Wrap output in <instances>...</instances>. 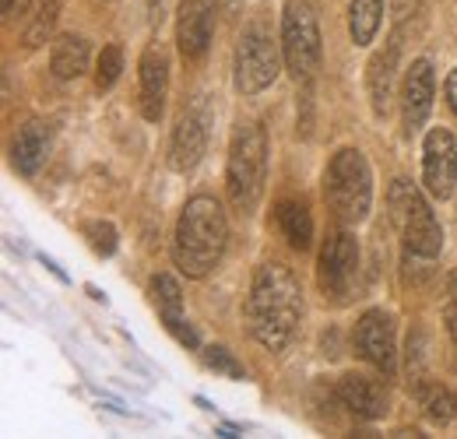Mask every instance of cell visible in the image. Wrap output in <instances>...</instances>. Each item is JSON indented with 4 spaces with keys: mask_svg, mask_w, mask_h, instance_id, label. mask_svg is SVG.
<instances>
[{
    "mask_svg": "<svg viewBox=\"0 0 457 439\" xmlns=\"http://www.w3.org/2000/svg\"><path fill=\"white\" fill-rule=\"evenodd\" d=\"M303 320V292L286 264H261L246 295V324L261 348L282 352Z\"/></svg>",
    "mask_w": 457,
    "mask_h": 439,
    "instance_id": "cell-1",
    "label": "cell"
},
{
    "mask_svg": "<svg viewBox=\"0 0 457 439\" xmlns=\"http://www.w3.org/2000/svg\"><path fill=\"white\" fill-rule=\"evenodd\" d=\"M228 219L222 204L208 194H197L183 204L172 232V261L187 277L212 275L226 253Z\"/></svg>",
    "mask_w": 457,
    "mask_h": 439,
    "instance_id": "cell-2",
    "label": "cell"
},
{
    "mask_svg": "<svg viewBox=\"0 0 457 439\" xmlns=\"http://www.w3.org/2000/svg\"><path fill=\"white\" fill-rule=\"evenodd\" d=\"M268 183V134L261 123L243 120L232 130L226 162V190L228 201L239 215H253Z\"/></svg>",
    "mask_w": 457,
    "mask_h": 439,
    "instance_id": "cell-3",
    "label": "cell"
},
{
    "mask_svg": "<svg viewBox=\"0 0 457 439\" xmlns=\"http://www.w3.org/2000/svg\"><path fill=\"white\" fill-rule=\"evenodd\" d=\"M387 211L391 221L398 228L401 246H404V257H415V261H433L440 257L444 250V228L433 215L429 201L422 197V190L408 179H395L391 190H387Z\"/></svg>",
    "mask_w": 457,
    "mask_h": 439,
    "instance_id": "cell-4",
    "label": "cell"
},
{
    "mask_svg": "<svg viewBox=\"0 0 457 439\" xmlns=\"http://www.w3.org/2000/svg\"><path fill=\"white\" fill-rule=\"evenodd\" d=\"M324 197L345 225H359L373 204V172L359 148H342L324 172Z\"/></svg>",
    "mask_w": 457,
    "mask_h": 439,
    "instance_id": "cell-5",
    "label": "cell"
},
{
    "mask_svg": "<svg viewBox=\"0 0 457 439\" xmlns=\"http://www.w3.org/2000/svg\"><path fill=\"white\" fill-rule=\"evenodd\" d=\"M320 21L310 0H288L282 11V56L295 81H310L320 67Z\"/></svg>",
    "mask_w": 457,
    "mask_h": 439,
    "instance_id": "cell-6",
    "label": "cell"
},
{
    "mask_svg": "<svg viewBox=\"0 0 457 439\" xmlns=\"http://www.w3.org/2000/svg\"><path fill=\"white\" fill-rule=\"evenodd\" d=\"M282 43L271 39L264 21H253L243 29L239 46H236V92L243 95H257L264 88L275 85L278 70H282Z\"/></svg>",
    "mask_w": 457,
    "mask_h": 439,
    "instance_id": "cell-7",
    "label": "cell"
},
{
    "mask_svg": "<svg viewBox=\"0 0 457 439\" xmlns=\"http://www.w3.org/2000/svg\"><path fill=\"white\" fill-rule=\"evenodd\" d=\"M359 277V243L352 232H331L328 243L320 246V261H317V285L324 295L331 299H348Z\"/></svg>",
    "mask_w": 457,
    "mask_h": 439,
    "instance_id": "cell-8",
    "label": "cell"
},
{
    "mask_svg": "<svg viewBox=\"0 0 457 439\" xmlns=\"http://www.w3.org/2000/svg\"><path fill=\"white\" fill-rule=\"evenodd\" d=\"M352 344L359 359H366L380 377H395L398 369V341H395V317L387 310H366L355 324Z\"/></svg>",
    "mask_w": 457,
    "mask_h": 439,
    "instance_id": "cell-9",
    "label": "cell"
},
{
    "mask_svg": "<svg viewBox=\"0 0 457 439\" xmlns=\"http://www.w3.org/2000/svg\"><path fill=\"white\" fill-rule=\"evenodd\" d=\"M422 186L433 201H447L457 186V141L444 127H433L422 141Z\"/></svg>",
    "mask_w": 457,
    "mask_h": 439,
    "instance_id": "cell-10",
    "label": "cell"
},
{
    "mask_svg": "<svg viewBox=\"0 0 457 439\" xmlns=\"http://www.w3.org/2000/svg\"><path fill=\"white\" fill-rule=\"evenodd\" d=\"M433 88H436L433 63L426 56L411 60V67L404 70V81H401V123H404L408 137L426 127L429 110H433Z\"/></svg>",
    "mask_w": 457,
    "mask_h": 439,
    "instance_id": "cell-11",
    "label": "cell"
},
{
    "mask_svg": "<svg viewBox=\"0 0 457 439\" xmlns=\"http://www.w3.org/2000/svg\"><path fill=\"white\" fill-rule=\"evenodd\" d=\"M338 401L345 408L362 418V422H377L387 415L391 408V390L380 377H370V373H345L338 380Z\"/></svg>",
    "mask_w": 457,
    "mask_h": 439,
    "instance_id": "cell-12",
    "label": "cell"
},
{
    "mask_svg": "<svg viewBox=\"0 0 457 439\" xmlns=\"http://www.w3.org/2000/svg\"><path fill=\"white\" fill-rule=\"evenodd\" d=\"M215 29V0H183L176 14V46L183 60H201L208 54Z\"/></svg>",
    "mask_w": 457,
    "mask_h": 439,
    "instance_id": "cell-13",
    "label": "cell"
},
{
    "mask_svg": "<svg viewBox=\"0 0 457 439\" xmlns=\"http://www.w3.org/2000/svg\"><path fill=\"white\" fill-rule=\"evenodd\" d=\"M141 74V112L148 123H159L166 110V92H170V56L159 46H148L137 63Z\"/></svg>",
    "mask_w": 457,
    "mask_h": 439,
    "instance_id": "cell-14",
    "label": "cell"
},
{
    "mask_svg": "<svg viewBox=\"0 0 457 439\" xmlns=\"http://www.w3.org/2000/svg\"><path fill=\"white\" fill-rule=\"evenodd\" d=\"M208 148V127L197 112H183L172 127L170 137V169L172 172H190L197 169Z\"/></svg>",
    "mask_w": 457,
    "mask_h": 439,
    "instance_id": "cell-15",
    "label": "cell"
},
{
    "mask_svg": "<svg viewBox=\"0 0 457 439\" xmlns=\"http://www.w3.org/2000/svg\"><path fill=\"white\" fill-rule=\"evenodd\" d=\"M401 56V32H391V39L384 43V50H377L370 67H366V88H370V103L377 116H387L391 106V88H395V67Z\"/></svg>",
    "mask_w": 457,
    "mask_h": 439,
    "instance_id": "cell-16",
    "label": "cell"
},
{
    "mask_svg": "<svg viewBox=\"0 0 457 439\" xmlns=\"http://www.w3.org/2000/svg\"><path fill=\"white\" fill-rule=\"evenodd\" d=\"M50 137H54V130H50V123H43V120H29L21 130H18V137H14V169L21 172V176H36L39 172V165L46 162V152H50Z\"/></svg>",
    "mask_w": 457,
    "mask_h": 439,
    "instance_id": "cell-17",
    "label": "cell"
},
{
    "mask_svg": "<svg viewBox=\"0 0 457 439\" xmlns=\"http://www.w3.org/2000/svg\"><path fill=\"white\" fill-rule=\"evenodd\" d=\"M387 0H352L348 4V36L355 46H370L384 25Z\"/></svg>",
    "mask_w": 457,
    "mask_h": 439,
    "instance_id": "cell-18",
    "label": "cell"
},
{
    "mask_svg": "<svg viewBox=\"0 0 457 439\" xmlns=\"http://www.w3.org/2000/svg\"><path fill=\"white\" fill-rule=\"evenodd\" d=\"M50 70L57 74L60 81H71V78L85 74L88 70V43L81 36H74V32L60 36L54 43V50H50Z\"/></svg>",
    "mask_w": 457,
    "mask_h": 439,
    "instance_id": "cell-19",
    "label": "cell"
},
{
    "mask_svg": "<svg viewBox=\"0 0 457 439\" xmlns=\"http://www.w3.org/2000/svg\"><path fill=\"white\" fill-rule=\"evenodd\" d=\"M275 219H278L282 232H286V239L295 246V250H306V246H310V239H313V219H310V208H306L303 201H295V197L278 201Z\"/></svg>",
    "mask_w": 457,
    "mask_h": 439,
    "instance_id": "cell-20",
    "label": "cell"
},
{
    "mask_svg": "<svg viewBox=\"0 0 457 439\" xmlns=\"http://www.w3.org/2000/svg\"><path fill=\"white\" fill-rule=\"evenodd\" d=\"M148 292H152V302L159 306V317H162L166 330L183 320V288H179L176 277L155 275L152 277V285H148Z\"/></svg>",
    "mask_w": 457,
    "mask_h": 439,
    "instance_id": "cell-21",
    "label": "cell"
},
{
    "mask_svg": "<svg viewBox=\"0 0 457 439\" xmlns=\"http://www.w3.org/2000/svg\"><path fill=\"white\" fill-rule=\"evenodd\" d=\"M415 393H419V401H422L426 415H429L436 426H447V422H454L457 418V393L451 390V386L426 384V386H419Z\"/></svg>",
    "mask_w": 457,
    "mask_h": 439,
    "instance_id": "cell-22",
    "label": "cell"
},
{
    "mask_svg": "<svg viewBox=\"0 0 457 439\" xmlns=\"http://www.w3.org/2000/svg\"><path fill=\"white\" fill-rule=\"evenodd\" d=\"M57 18H60V0H39V4H36V14H32V25H29V32H25V46H29V50L43 46V43L50 39Z\"/></svg>",
    "mask_w": 457,
    "mask_h": 439,
    "instance_id": "cell-23",
    "label": "cell"
},
{
    "mask_svg": "<svg viewBox=\"0 0 457 439\" xmlns=\"http://www.w3.org/2000/svg\"><path fill=\"white\" fill-rule=\"evenodd\" d=\"M120 70H123V50H120V43L103 46L99 63H96V88L99 92H110L116 81H120Z\"/></svg>",
    "mask_w": 457,
    "mask_h": 439,
    "instance_id": "cell-24",
    "label": "cell"
},
{
    "mask_svg": "<svg viewBox=\"0 0 457 439\" xmlns=\"http://www.w3.org/2000/svg\"><path fill=\"white\" fill-rule=\"evenodd\" d=\"M81 232H85L88 246H92L99 257H113L116 253V228L110 221H85Z\"/></svg>",
    "mask_w": 457,
    "mask_h": 439,
    "instance_id": "cell-25",
    "label": "cell"
},
{
    "mask_svg": "<svg viewBox=\"0 0 457 439\" xmlns=\"http://www.w3.org/2000/svg\"><path fill=\"white\" fill-rule=\"evenodd\" d=\"M204 362L215 369V373H226L228 380H243L246 373H243V366L232 359V352L222 348V344H212V348H204Z\"/></svg>",
    "mask_w": 457,
    "mask_h": 439,
    "instance_id": "cell-26",
    "label": "cell"
},
{
    "mask_svg": "<svg viewBox=\"0 0 457 439\" xmlns=\"http://www.w3.org/2000/svg\"><path fill=\"white\" fill-rule=\"evenodd\" d=\"M444 324H447V334L457 344V268L447 275V299H444Z\"/></svg>",
    "mask_w": 457,
    "mask_h": 439,
    "instance_id": "cell-27",
    "label": "cell"
},
{
    "mask_svg": "<svg viewBox=\"0 0 457 439\" xmlns=\"http://www.w3.org/2000/svg\"><path fill=\"white\" fill-rule=\"evenodd\" d=\"M29 4H32V0H4V18H7V21L21 18V14L29 11Z\"/></svg>",
    "mask_w": 457,
    "mask_h": 439,
    "instance_id": "cell-28",
    "label": "cell"
},
{
    "mask_svg": "<svg viewBox=\"0 0 457 439\" xmlns=\"http://www.w3.org/2000/svg\"><path fill=\"white\" fill-rule=\"evenodd\" d=\"M444 92H447V103H451V110L457 116V67L447 74V81H444Z\"/></svg>",
    "mask_w": 457,
    "mask_h": 439,
    "instance_id": "cell-29",
    "label": "cell"
},
{
    "mask_svg": "<svg viewBox=\"0 0 457 439\" xmlns=\"http://www.w3.org/2000/svg\"><path fill=\"white\" fill-rule=\"evenodd\" d=\"M159 4H162V0H148V7H152V11H155V7H159Z\"/></svg>",
    "mask_w": 457,
    "mask_h": 439,
    "instance_id": "cell-30",
    "label": "cell"
}]
</instances>
